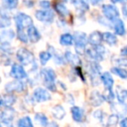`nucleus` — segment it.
<instances>
[{
    "label": "nucleus",
    "instance_id": "f257e3e1",
    "mask_svg": "<svg viewBox=\"0 0 127 127\" xmlns=\"http://www.w3.org/2000/svg\"><path fill=\"white\" fill-rule=\"evenodd\" d=\"M41 76H42L44 84L46 88L52 92H56L57 87L56 84H55V80H56L57 75L55 73V71L51 68L43 69L42 71H41Z\"/></svg>",
    "mask_w": 127,
    "mask_h": 127
},
{
    "label": "nucleus",
    "instance_id": "f03ea898",
    "mask_svg": "<svg viewBox=\"0 0 127 127\" xmlns=\"http://www.w3.org/2000/svg\"><path fill=\"white\" fill-rule=\"evenodd\" d=\"M15 22H16L17 33L25 32V29H28L33 25V20L29 15L23 12H19L15 17Z\"/></svg>",
    "mask_w": 127,
    "mask_h": 127
},
{
    "label": "nucleus",
    "instance_id": "7ed1b4c3",
    "mask_svg": "<svg viewBox=\"0 0 127 127\" xmlns=\"http://www.w3.org/2000/svg\"><path fill=\"white\" fill-rule=\"evenodd\" d=\"M17 58L23 65H29L35 63V57L33 53L25 48H20L17 51Z\"/></svg>",
    "mask_w": 127,
    "mask_h": 127
},
{
    "label": "nucleus",
    "instance_id": "20e7f679",
    "mask_svg": "<svg viewBox=\"0 0 127 127\" xmlns=\"http://www.w3.org/2000/svg\"><path fill=\"white\" fill-rule=\"evenodd\" d=\"M101 81L104 84V88L106 89L108 92V95L106 96V98H108L109 101H112L114 98V93H113V84H114V80H113L111 75L109 72H104L101 75Z\"/></svg>",
    "mask_w": 127,
    "mask_h": 127
},
{
    "label": "nucleus",
    "instance_id": "39448f33",
    "mask_svg": "<svg viewBox=\"0 0 127 127\" xmlns=\"http://www.w3.org/2000/svg\"><path fill=\"white\" fill-rule=\"evenodd\" d=\"M74 42L76 51L78 54H84L85 51V46L89 40H87L86 34L82 32H77L74 34Z\"/></svg>",
    "mask_w": 127,
    "mask_h": 127
},
{
    "label": "nucleus",
    "instance_id": "423d86ee",
    "mask_svg": "<svg viewBox=\"0 0 127 127\" xmlns=\"http://www.w3.org/2000/svg\"><path fill=\"white\" fill-rule=\"evenodd\" d=\"M105 52V48L103 45L99 44V45L92 46V49H87L85 51V54L91 58L92 59L95 60L96 62L102 61L104 59V54Z\"/></svg>",
    "mask_w": 127,
    "mask_h": 127
},
{
    "label": "nucleus",
    "instance_id": "0eeeda50",
    "mask_svg": "<svg viewBox=\"0 0 127 127\" xmlns=\"http://www.w3.org/2000/svg\"><path fill=\"white\" fill-rule=\"evenodd\" d=\"M102 11L104 17L110 21H116L119 17V11L112 4H104L102 6Z\"/></svg>",
    "mask_w": 127,
    "mask_h": 127
},
{
    "label": "nucleus",
    "instance_id": "6e6552de",
    "mask_svg": "<svg viewBox=\"0 0 127 127\" xmlns=\"http://www.w3.org/2000/svg\"><path fill=\"white\" fill-rule=\"evenodd\" d=\"M35 17L37 20L44 23H52L55 18L54 12L51 10H38L35 12Z\"/></svg>",
    "mask_w": 127,
    "mask_h": 127
},
{
    "label": "nucleus",
    "instance_id": "1a4fd4ad",
    "mask_svg": "<svg viewBox=\"0 0 127 127\" xmlns=\"http://www.w3.org/2000/svg\"><path fill=\"white\" fill-rule=\"evenodd\" d=\"M33 97L37 102L43 103L48 101L51 99V94L49 93L46 89H44L42 87H38V88L35 89L33 92Z\"/></svg>",
    "mask_w": 127,
    "mask_h": 127
},
{
    "label": "nucleus",
    "instance_id": "9d476101",
    "mask_svg": "<svg viewBox=\"0 0 127 127\" xmlns=\"http://www.w3.org/2000/svg\"><path fill=\"white\" fill-rule=\"evenodd\" d=\"M11 76L12 78H14L15 79H24V78H27V73L25 71L24 67L21 64H14L12 66H11V72H10Z\"/></svg>",
    "mask_w": 127,
    "mask_h": 127
},
{
    "label": "nucleus",
    "instance_id": "9b49d317",
    "mask_svg": "<svg viewBox=\"0 0 127 127\" xmlns=\"http://www.w3.org/2000/svg\"><path fill=\"white\" fill-rule=\"evenodd\" d=\"M5 90L9 93H12L14 92H21L25 90V85L22 83L21 81L16 79L15 81L10 82V83L6 84L5 85Z\"/></svg>",
    "mask_w": 127,
    "mask_h": 127
},
{
    "label": "nucleus",
    "instance_id": "f8f14e48",
    "mask_svg": "<svg viewBox=\"0 0 127 127\" xmlns=\"http://www.w3.org/2000/svg\"><path fill=\"white\" fill-rule=\"evenodd\" d=\"M88 71L90 72L91 78H92V83H94V80L97 81V83L98 84L97 81V78H99V75L101 72V66L99 65L97 62H93V63H90L88 65Z\"/></svg>",
    "mask_w": 127,
    "mask_h": 127
},
{
    "label": "nucleus",
    "instance_id": "ddd939ff",
    "mask_svg": "<svg viewBox=\"0 0 127 127\" xmlns=\"http://www.w3.org/2000/svg\"><path fill=\"white\" fill-rule=\"evenodd\" d=\"M104 99H105V97H104L100 92H97V91H94V92H92V93H91L90 102H91V104L93 106H95V107L101 105V104L104 102Z\"/></svg>",
    "mask_w": 127,
    "mask_h": 127
},
{
    "label": "nucleus",
    "instance_id": "4468645a",
    "mask_svg": "<svg viewBox=\"0 0 127 127\" xmlns=\"http://www.w3.org/2000/svg\"><path fill=\"white\" fill-rule=\"evenodd\" d=\"M71 116L75 122L78 123H81L84 120V117H85V111L83 109H81L78 106H73L71 107Z\"/></svg>",
    "mask_w": 127,
    "mask_h": 127
},
{
    "label": "nucleus",
    "instance_id": "2eb2a0df",
    "mask_svg": "<svg viewBox=\"0 0 127 127\" xmlns=\"http://www.w3.org/2000/svg\"><path fill=\"white\" fill-rule=\"evenodd\" d=\"M27 35H28L29 40L32 43H37L40 40L41 38V35L39 33V32L37 31V29L36 28L34 25L31 26L30 28L27 29Z\"/></svg>",
    "mask_w": 127,
    "mask_h": 127
},
{
    "label": "nucleus",
    "instance_id": "dca6fc26",
    "mask_svg": "<svg viewBox=\"0 0 127 127\" xmlns=\"http://www.w3.org/2000/svg\"><path fill=\"white\" fill-rule=\"evenodd\" d=\"M89 43L92 46L99 45L101 44L102 41L104 40L103 38V34L100 32H93L90 36H89Z\"/></svg>",
    "mask_w": 127,
    "mask_h": 127
},
{
    "label": "nucleus",
    "instance_id": "f3484780",
    "mask_svg": "<svg viewBox=\"0 0 127 127\" xmlns=\"http://www.w3.org/2000/svg\"><path fill=\"white\" fill-rule=\"evenodd\" d=\"M15 117V111L11 108H5L4 111L1 113V121L2 122H10L11 123Z\"/></svg>",
    "mask_w": 127,
    "mask_h": 127
},
{
    "label": "nucleus",
    "instance_id": "a211bd4d",
    "mask_svg": "<svg viewBox=\"0 0 127 127\" xmlns=\"http://www.w3.org/2000/svg\"><path fill=\"white\" fill-rule=\"evenodd\" d=\"M16 102V97L12 94H5L1 98V105L6 108H11Z\"/></svg>",
    "mask_w": 127,
    "mask_h": 127
},
{
    "label": "nucleus",
    "instance_id": "6ab92c4d",
    "mask_svg": "<svg viewBox=\"0 0 127 127\" xmlns=\"http://www.w3.org/2000/svg\"><path fill=\"white\" fill-rule=\"evenodd\" d=\"M64 58H65L66 61L71 64H72V65L79 66L80 64H81V60H80V58H78L77 55L71 52V51H66V52L64 53Z\"/></svg>",
    "mask_w": 127,
    "mask_h": 127
},
{
    "label": "nucleus",
    "instance_id": "aec40b11",
    "mask_svg": "<svg viewBox=\"0 0 127 127\" xmlns=\"http://www.w3.org/2000/svg\"><path fill=\"white\" fill-rule=\"evenodd\" d=\"M54 9L56 11V12L61 17H66L70 14V11H68L66 6L63 4V2H60V1H58V2L55 3Z\"/></svg>",
    "mask_w": 127,
    "mask_h": 127
},
{
    "label": "nucleus",
    "instance_id": "412c9836",
    "mask_svg": "<svg viewBox=\"0 0 127 127\" xmlns=\"http://www.w3.org/2000/svg\"><path fill=\"white\" fill-rule=\"evenodd\" d=\"M52 115L55 118L58 120H62L65 117V111L60 104H57L52 108Z\"/></svg>",
    "mask_w": 127,
    "mask_h": 127
},
{
    "label": "nucleus",
    "instance_id": "4be33fe9",
    "mask_svg": "<svg viewBox=\"0 0 127 127\" xmlns=\"http://www.w3.org/2000/svg\"><path fill=\"white\" fill-rule=\"evenodd\" d=\"M103 38H104V41L106 43V44H110V45H115L118 42V38L117 37L111 32H104L103 33Z\"/></svg>",
    "mask_w": 127,
    "mask_h": 127
},
{
    "label": "nucleus",
    "instance_id": "5701e85b",
    "mask_svg": "<svg viewBox=\"0 0 127 127\" xmlns=\"http://www.w3.org/2000/svg\"><path fill=\"white\" fill-rule=\"evenodd\" d=\"M74 37L70 33H64L60 37V44L64 46H70L73 44Z\"/></svg>",
    "mask_w": 127,
    "mask_h": 127
},
{
    "label": "nucleus",
    "instance_id": "b1692460",
    "mask_svg": "<svg viewBox=\"0 0 127 127\" xmlns=\"http://www.w3.org/2000/svg\"><path fill=\"white\" fill-rule=\"evenodd\" d=\"M114 29L116 34L118 36H124L125 34V26L121 19H117L114 24Z\"/></svg>",
    "mask_w": 127,
    "mask_h": 127
},
{
    "label": "nucleus",
    "instance_id": "393cba45",
    "mask_svg": "<svg viewBox=\"0 0 127 127\" xmlns=\"http://www.w3.org/2000/svg\"><path fill=\"white\" fill-rule=\"evenodd\" d=\"M2 4L4 9L13 10L16 9L18 4V0H2Z\"/></svg>",
    "mask_w": 127,
    "mask_h": 127
},
{
    "label": "nucleus",
    "instance_id": "a878e982",
    "mask_svg": "<svg viewBox=\"0 0 127 127\" xmlns=\"http://www.w3.org/2000/svg\"><path fill=\"white\" fill-rule=\"evenodd\" d=\"M15 33L12 30H4L1 32V41L2 42H5V41L11 40V39L14 38Z\"/></svg>",
    "mask_w": 127,
    "mask_h": 127
},
{
    "label": "nucleus",
    "instance_id": "bb28decb",
    "mask_svg": "<svg viewBox=\"0 0 127 127\" xmlns=\"http://www.w3.org/2000/svg\"><path fill=\"white\" fill-rule=\"evenodd\" d=\"M118 99L122 104L124 105H127V90H123V89H120L118 90Z\"/></svg>",
    "mask_w": 127,
    "mask_h": 127
},
{
    "label": "nucleus",
    "instance_id": "cd10ccee",
    "mask_svg": "<svg viewBox=\"0 0 127 127\" xmlns=\"http://www.w3.org/2000/svg\"><path fill=\"white\" fill-rule=\"evenodd\" d=\"M111 72L116 74L122 79H127V70L120 67H113L111 69Z\"/></svg>",
    "mask_w": 127,
    "mask_h": 127
},
{
    "label": "nucleus",
    "instance_id": "c85d7f7f",
    "mask_svg": "<svg viewBox=\"0 0 127 127\" xmlns=\"http://www.w3.org/2000/svg\"><path fill=\"white\" fill-rule=\"evenodd\" d=\"M18 127H33V124L32 122L30 117H24L18 121Z\"/></svg>",
    "mask_w": 127,
    "mask_h": 127
},
{
    "label": "nucleus",
    "instance_id": "c756f323",
    "mask_svg": "<svg viewBox=\"0 0 127 127\" xmlns=\"http://www.w3.org/2000/svg\"><path fill=\"white\" fill-rule=\"evenodd\" d=\"M52 57V54L49 51H41L39 53V59H40V63L42 65H45L47 62Z\"/></svg>",
    "mask_w": 127,
    "mask_h": 127
},
{
    "label": "nucleus",
    "instance_id": "7c9ffc66",
    "mask_svg": "<svg viewBox=\"0 0 127 127\" xmlns=\"http://www.w3.org/2000/svg\"><path fill=\"white\" fill-rule=\"evenodd\" d=\"M35 119L37 123H39V125L44 127H46L49 125L47 118H46L45 115L43 114V113H37V114L35 115Z\"/></svg>",
    "mask_w": 127,
    "mask_h": 127
},
{
    "label": "nucleus",
    "instance_id": "2f4dec72",
    "mask_svg": "<svg viewBox=\"0 0 127 127\" xmlns=\"http://www.w3.org/2000/svg\"><path fill=\"white\" fill-rule=\"evenodd\" d=\"M118 119H119V117H118V115H116V114L111 115L107 120L106 126L107 127H116L118 123Z\"/></svg>",
    "mask_w": 127,
    "mask_h": 127
},
{
    "label": "nucleus",
    "instance_id": "473e14b6",
    "mask_svg": "<svg viewBox=\"0 0 127 127\" xmlns=\"http://www.w3.org/2000/svg\"><path fill=\"white\" fill-rule=\"evenodd\" d=\"M11 24V19L8 16H5V14L2 12L1 14V20H0V27L1 28H5L7 26H10Z\"/></svg>",
    "mask_w": 127,
    "mask_h": 127
},
{
    "label": "nucleus",
    "instance_id": "72a5a7b5",
    "mask_svg": "<svg viewBox=\"0 0 127 127\" xmlns=\"http://www.w3.org/2000/svg\"><path fill=\"white\" fill-rule=\"evenodd\" d=\"M39 5H40V7H42L44 10H50L51 3L48 0H41L40 2H39Z\"/></svg>",
    "mask_w": 127,
    "mask_h": 127
},
{
    "label": "nucleus",
    "instance_id": "f704fd0d",
    "mask_svg": "<svg viewBox=\"0 0 127 127\" xmlns=\"http://www.w3.org/2000/svg\"><path fill=\"white\" fill-rule=\"evenodd\" d=\"M78 2L83 9H85V11L89 10V2L90 1H88V0H78Z\"/></svg>",
    "mask_w": 127,
    "mask_h": 127
},
{
    "label": "nucleus",
    "instance_id": "c9c22d12",
    "mask_svg": "<svg viewBox=\"0 0 127 127\" xmlns=\"http://www.w3.org/2000/svg\"><path fill=\"white\" fill-rule=\"evenodd\" d=\"M93 116L95 118H97V119L98 120H102L103 117H104V113H103L102 111H100V110H97V111H95L93 113Z\"/></svg>",
    "mask_w": 127,
    "mask_h": 127
},
{
    "label": "nucleus",
    "instance_id": "e433bc0d",
    "mask_svg": "<svg viewBox=\"0 0 127 127\" xmlns=\"http://www.w3.org/2000/svg\"><path fill=\"white\" fill-rule=\"evenodd\" d=\"M118 63L120 66H123V67H127V59L125 58H121V59L118 60Z\"/></svg>",
    "mask_w": 127,
    "mask_h": 127
},
{
    "label": "nucleus",
    "instance_id": "4c0bfd02",
    "mask_svg": "<svg viewBox=\"0 0 127 127\" xmlns=\"http://www.w3.org/2000/svg\"><path fill=\"white\" fill-rule=\"evenodd\" d=\"M24 4H25L28 8H32V6H33L34 3L32 0H24Z\"/></svg>",
    "mask_w": 127,
    "mask_h": 127
},
{
    "label": "nucleus",
    "instance_id": "58836bf2",
    "mask_svg": "<svg viewBox=\"0 0 127 127\" xmlns=\"http://www.w3.org/2000/svg\"><path fill=\"white\" fill-rule=\"evenodd\" d=\"M0 125H1V127H13L12 124L10 123V122H2L1 121Z\"/></svg>",
    "mask_w": 127,
    "mask_h": 127
},
{
    "label": "nucleus",
    "instance_id": "ea45409f",
    "mask_svg": "<svg viewBox=\"0 0 127 127\" xmlns=\"http://www.w3.org/2000/svg\"><path fill=\"white\" fill-rule=\"evenodd\" d=\"M120 126L121 127H127V118H125L120 122Z\"/></svg>",
    "mask_w": 127,
    "mask_h": 127
},
{
    "label": "nucleus",
    "instance_id": "a19ab883",
    "mask_svg": "<svg viewBox=\"0 0 127 127\" xmlns=\"http://www.w3.org/2000/svg\"><path fill=\"white\" fill-rule=\"evenodd\" d=\"M123 15L125 17V18L127 19V4L123 6Z\"/></svg>",
    "mask_w": 127,
    "mask_h": 127
},
{
    "label": "nucleus",
    "instance_id": "79ce46f5",
    "mask_svg": "<svg viewBox=\"0 0 127 127\" xmlns=\"http://www.w3.org/2000/svg\"><path fill=\"white\" fill-rule=\"evenodd\" d=\"M121 55L124 57H127V45L121 50Z\"/></svg>",
    "mask_w": 127,
    "mask_h": 127
},
{
    "label": "nucleus",
    "instance_id": "37998d69",
    "mask_svg": "<svg viewBox=\"0 0 127 127\" xmlns=\"http://www.w3.org/2000/svg\"><path fill=\"white\" fill-rule=\"evenodd\" d=\"M89 1H90L91 4H92L93 5H97V4H98L102 0H89Z\"/></svg>",
    "mask_w": 127,
    "mask_h": 127
},
{
    "label": "nucleus",
    "instance_id": "c03bdc74",
    "mask_svg": "<svg viewBox=\"0 0 127 127\" xmlns=\"http://www.w3.org/2000/svg\"><path fill=\"white\" fill-rule=\"evenodd\" d=\"M46 127H58V125L57 123H55V122H51Z\"/></svg>",
    "mask_w": 127,
    "mask_h": 127
},
{
    "label": "nucleus",
    "instance_id": "a18cd8bd",
    "mask_svg": "<svg viewBox=\"0 0 127 127\" xmlns=\"http://www.w3.org/2000/svg\"><path fill=\"white\" fill-rule=\"evenodd\" d=\"M111 2L114 3V4H116V3H121L122 0H111Z\"/></svg>",
    "mask_w": 127,
    "mask_h": 127
},
{
    "label": "nucleus",
    "instance_id": "49530a36",
    "mask_svg": "<svg viewBox=\"0 0 127 127\" xmlns=\"http://www.w3.org/2000/svg\"><path fill=\"white\" fill-rule=\"evenodd\" d=\"M61 1H63V0H61ZM64 1H67V0H64Z\"/></svg>",
    "mask_w": 127,
    "mask_h": 127
},
{
    "label": "nucleus",
    "instance_id": "de8ad7c7",
    "mask_svg": "<svg viewBox=\"0 0 127 127\" xmlns=\"http://www.w3.org/2000/svg\"><path fill=\"white\" fill-rule=\"evenodd\" d=\"M126 1H127V0H126Z\"/></svg>",
    "mask_w": 127,
    "mask_h": 127
}]
</instances>
